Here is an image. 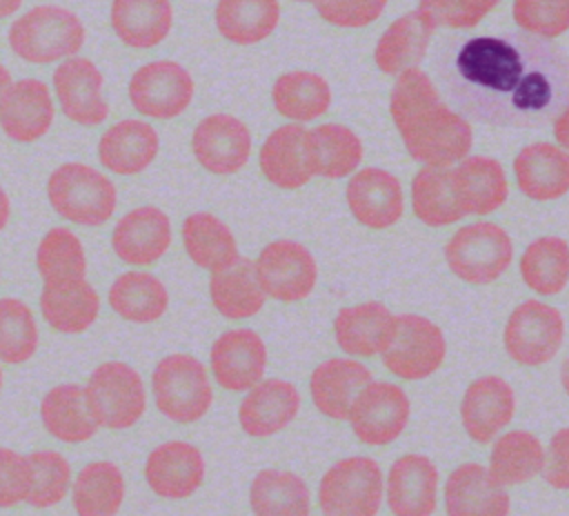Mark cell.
<instances>
[{
    "label": "cell",
    "instance_id": "obj_1",
    "mask_svg": "<svg viewBox=\"0 0 569 516\" xmlns=\"http://www.w3.org/2000/svg\"><path fill=\"white\" fill-rule=\"evenodd\" d=\"M460 76L489 91H511L520 107H540L549 98V87L542 76L522 71V58L509 42L491 36L469 40L458 58Z\"/></svg>",
    "mask_w": 569,
    "mask_h": 516
},
{
    "label": "cell",
    "instance_id": "obj_2",
    "mask_svg": "<svg viewBox=\"0 0 569 516\" xmlns=\"http://www.w3.org/2000/svg\"><path fill=\"white\" fill-rule=\"evenodd\" d=\"M84 24L67 7L38 4L9 27L11 51L31 64H51L73 58L84 47Z\"/></svg>",
    "mask_w": 569,
    "mask_h": 516
},
{
    "label": "cell",
    "instance_id": "obj_3",
    "mask_svg": "<svg viewBox=\"0 0 569 516\" xmlns=\"http://www.w3.org/2000/svg\"><path fill=\"white\" fill-rule=\"evenodd\" d=\"M151 396L167 420L178 425L198 423L213 405L209 367L187 351L167 354L151 371Z\"/></svg>",
    "mask_w": 569,
    "mask_h": 516
},
{
    "label": "cell",
    "instance_id": "obj_4",
    "mask_svg": "<svg viewBox=\"0 0 569 516\" xmlns=\"http://www.w3.org/2000/svg\"><path fill=\"white\" fill-rule=\"evenodd\" d=\"M51 209L80 227H102L118 207V189L100 169L84 162H64L47 180Z\"/></svg>",
    "mask_w": 569,
    "mask_h": 516
},
{
    "label": "cell",
    "instance_id": "obj_5",
    "mask_svg": "<svg viewBox=\"0 0 569 516\" xmlns=\"http://www.w3.org/2000/svg\"><path fill=\"white\" fill-rule=\"evenodd\" d=\"M322 516H378L385 500V474L376 458L353 454L331 463L318 480Z\"/></svg>",
    "mask_w": 569,
    "mask_h": 516
},
{
    "label": "cell",
    "instance_id": "obj_6",
    "mask_svg": "<svg viewBox=\"0 0 569 516\" xmlns=\"http://www.w3.org/2000/svg\"><path fill=\"white\" fill-rule=\"evenodd\" d=\"M513 260V240L505 227L491 220H476L458 227L445 242L449 271L469 285L498 280Z\"/></svg>",
    "mask_w": 569,
    "mask_h": 516
},
{
    "label": "cell",
    "instance_id": "obj_7",
    "mask_svg": "<svg viewBox=\"0 0 569 516\" xmlns=\"http://www.w3.org/2000/svg\"><path fill=\"white\" fill-rule=\"evenodd\" d=\"M82 391L89 411L104 429H131L147 411V385L140 371L124 360L100 363L89 374Z\"/></svg>",
    "mask_w": 569,
    "mask_h": 516
},
{
    "label": "cell",
    "instance_id": "obj_8",
    "mask_svg": "<svg viewBox=\"0 0 569 516\" xmlns=\"http://www.w3.org/2000/svg\"><path fill=\"white\" fill-rule=\"evenodd\" d=\"M447 358V338L427 316L398 314L391 338L380 354L385 369L398 380L416 383L433 376Z\"/></svg>",
    "mask_w": 569,
    "mask_h": 516
},
{
    "label": "cell",
    "instance_id": "obj_9",
    "mask_svg": "<svg viewBox=\"0 0 569 516\" xmlns=\"http://www.w3.org/2000/svg\"><path fill=\"white\" fill-rule=\"evenodd\" d=\"M398 133L407 153L422 167H453L471 153L473 145L469 120L445 102L416 116Z\"/></svg>",
    "mask_w": 569,
    "mask_h": 516
},
{
    "label": "cell",
    "instance_id": "obj_10",
    "mask_svg": "<svg viewBox=\"0 0 569 516\" xmlns=\"http://www.w3.org/2000/svg\"><path fill=\"white\" fill-rule=\"evenodd\" d=\"M562 343V311L538 298H527L516 305L502 329V347L520 367H540L551 363Z\"/></svg>",
    "mask_w": 569,
    "mask_h": 516
},
{
    "label": "cell",
    "instance_id": "obj_11",
    "mask_svg": "<svg viewBox=\"0 0 569 516\" xmlns=\"http://www.w3.org/2000/svg\"><path fill=\"white\" fill-rule=\"evenodd\" d=\"M411 418V400L407 391L391 380L367 383L347 416L353 436L367 447H387L396 443Z\"/></svg>",
    "mask_w": 569,
    "mask_h": 516
},
{
    "label": "cell",
    "instance_id": "obj_12",
    "mask_svg": "<svg viewBox=\"0 0 569 516\" xmlns=\"http://www.w3.org/2000/svg\"><path fill=\"white\" fill-rule=\"evenodd\" d=\"M253 267L264 296L278 302H300L313 294L318 282L313 254L291 238L267 242L253 260Z\"/></svg>",
    "mask_w": 569,
    "mask_h": 516
},
{
    "label": "cell",
    "instance_id": "obj_13",
    "mask_svg": "<svg viewBox=\"0 0 569 516\" xmlns=\"http://www.w3.org/2000/svg\"><path fill=\"white\" fill-rule=\"evenodd\" d=\"M129 102L151 120H171L184 113L193 100L191 73L176 60H151L129 78Z\"/></svg>",
    "mask_w": 569,
    "mask_h": 516
},
{
    "label": "cell",
    "instance_id": "obj_14",
    "mask_svg": "<svg viewBox=\"0 0 569 516\" xmlns=\"http://www.w3.org/2000/svg\"><path fill=\"white\" fill-rule=\"evenodd\" d=\"M269 351L264 338L251 327L222 331L209 349V374L229 394H244L267 374Z\"/></svg>",
    "mask_w": 569,
    "mask_h": 516
},
{
    "label": "cell",
    "instance_id": "obj_15",
    "mask_svg": "<svg viewBox=\"0 0 569 516\" xmlns=\"http://www.w3.org/2000/svg\"><path fill=\"white\" fill-rule=\"evenodd\" d=\"M516 407V391L507 378L496 374L473 378L460 398V423L467 438L489 445L511 425Z\"/></svg>",
    "mask_w": 569,
    "mask_h": 516
},
{
    "label": "cell",
    "instance_id": "obj_16",
    "mask_svg": "<svg viewBox=\"0 0 569 516\" xmlns=\"http://www.w3.org/2000/svg\"><path fill=\"white\" fill-rule=\"evenodd\" d=\"M147 487L164 500H187L204 483L207 460L189 440H164L156 445L142 467Z\"/></svg>",
    "mask_w": 569,
    "mask_h": 516
},
{
    "label": "cell",
    "instance_id": "obj_17",
    "mask_svg": "<svg viewBox=\"0 0 569 516\" xmlns=\"http://www.w3.org/2000/svg\"><path fill=\"white\" fill-rule=\"evenodd\" d=\"M438 494L440 472L427 454H402L385 474V503L393 516H433Z\"/></svg>",
    "mask_w": 569,
    "mask_h": 516
},
{
    "label": "cell",
    "instance_id": "obj_18",
    "mask_svg": "<svg viewBox=\"0 0 569 516\" xmlns=\"http://www.w3.org/2000/svg\"><path fill=\"white\" fill-rule=\"evenodd\" d=\"M300 405L302 396L291 380L264 376L242 394L238 405V425L251 438H271L296 420Z\"/></svg>",
    "mask_w": 569,
    "mask_h": 516
},
{
    "label": "cell",
    "instance_id": "obj_19",
    "mask_svg": "<svg viewBox=\"0 0 569 516\" xmlns=\"http://www.w3.org/2000/svg\"><path fill=\"white\" fill-rule=\"evenodd\" d=\"M345 200L356 218L367 229H389L405 214V191L396 173L382 167H365L349 176Z\"/></svg>",
    "mask_w": 569,
    "mask_h": 516
},
{
    "label": "cell",
    "instance_id": "obj_20",
    "mask_svg": "<svg viewBox=\"0 0 569 516\" xmlns=\"http://www.w3.org/2000/svg\"><path fill=\"white\" fill-rule=\"evenodd\" d=\"M171 242V220L156 205H140L129 209L111 229L113 254L131 267L156 265L169 251Z\"/></svg>",
    "mask_w": 569,
    "mask_h": 516
},
{
    "label": "cell",
    "instance_id": "obj_21",
    "mask_svg": "<svg viewBox=\"0 0 569 516\" xmlns=\"http://www.w3.org/2000/svg\"><path fill=\"white\" fill-rule=\"evenodd\" d=\"M191 151L209 173L231 176L249 162L251 131L231 113H211L196 125Z\"/></svg>",
    "mask_w": 569,
    "mask_h": 516
},
{
    "label": "cell",
    "instance_id": "obj_22",
    "mask_svg": "<svg viewBox=\"0 0 569 516\" xmlns=\"http://www.w3.org/2000/svg\"><path fill=\"white\" fill-rule=\"evenodd\" d=\"M102 71L89 58H67L53 69V91L62 113L80 127H98L109 116Z\"/></svg>",
    "mask_w": 569,
    "mask_h": 516
},
{
    "label": "cell",
    "instance_id": "obj_23",
    "mask_svg": "<svg viewBox=\"0 0 569 516\" xmlns=\"http://www.w3.org/2000/svg\"><path fill=\"white\" fill-rule=\"evenodd\" d=\"M53 120L56 107L49 85L38 78L11 82L0 100V129L18 145H31L44 138Z\"/></svg>",
    "mask_w": 569,
    "mask_h": 516
},
{
    "label": "cell",
    "instance_id": "obj_24",
    "mask_svg": "<svg viewBox=\"0 0 569 516\" xmlns=\"http://www.w3.org/2000/svg\"><path fill=\"white\" fill-rule=\"evenodd\" d=\"M447 516H509L511 496L496 483L487 465L460 463L442 485Z\"/></svg>",
    "mask_w": 569,
    "mask_h": 516
},
{
    "label": "cell",
    "instance_id": "obj_25",
    "mask_svg": "<svg viewBox=\"0 0 569 516\" xmlns=\"http://www.w3.org/2000/svg\"><path fill=\"white\" fill-rule=\"evenodd\" d=\"M373 380V371L358 358L331 356L320 360L309 376V394L318 414L342 423L358 391Z\"/></svg>",
    "mask_w": 569,
    "mask_h": 516
},
{
    "label": "cell",
    "instance_id": "obj_26",
    "mask_svg": "<svg viewBox=\"0 0 569 516\" xmlns=\"http://www.w3.org/2000/svg\"><path fill=\"white\" fill-rule=\"evenodd\" d=\"M393 322L396 314L380 300L349 305L333 318V338L345 356L376 358L385 351Z\"/></svg>",
    "mask_w": 569,
    "mask_h": 516
},
{
    "label": "cell",
    "instance_id": "obj_27",
    "mask_svg": "<svg viewBox=\"0 0 569 516\" xmlns=\"http://www.w3.org/2000/svg\"><path fill=\"white\" fill-rule=\"evenodd\" d=\"M513 178L525 198L558 200L569 191V151L553 142H531L513 158Z\"/></svg>",
    "mask_w": 569,
    "mask_h": 516
},
{
    "label": "cell",
    "instance_id": "obj_28",
    "mask_svg": "<svg viewBox=\"0 0 569 516\" xmlns=\"http://www.w3.org/2000/svg\"><path fill=\"white\" fill-rule=\"evenodd\" d=\"M158 151V131L140 118L118 120L98 140V160L116 176L142 173L156 160Z\"/></svg>",
    "mask_w": 569,
    "mask_h": 516
},
{
    "label": "cell",
    "instance_id": "obj_29",
    "mask_svg": "<svg viewBox=\"0 0 569 516\" xmlns=\"http://www.w3.org/2000/svg\"><path fill=\"white\" fill-rule=\"evenodd\" d=\"M451 182L465 216H489L509 198L502 165L489 156H467L451 167Z\"/></svg>",
    "mask_w": 569,
    "mask_h": 516
},
{
    "label": "cell",
    "instance_id": "obj_30",
    "mask_svg": "<svg viewBox=\"0 0 569 516\" xmlns=\"http://www.w3.org/2000/svg\"><path fill=\"white\" fill-rule=\"evenodd\" d=\"M305 156L311 176L340 180L358 171L362 162V142L347 125L322 122L305 131Z\"/></svg>",
    "mask_w": 569,
    "mask_h": 516
},
{
    "label": "cell",
    "instance_id": "obj_31",
    "mask_svg": "<svg viewBox=\"0 0 569 516\" xmlns=\"http://www.w3.org/2000/svg\"><path fill=\"white\" fill-rule=\"evenodd\" d=\"M40 423L51 438L64 445L89 443L100 429L93 414L89 411L82 385L78 383L53 385L42 396Z\"/></svg>",
    "mask_w": 569,
    "mask_h": 516
},
{
    "label": "cell",
    "instance_id": "obj_32",
    "mask_svg": "<svg viewBox=\"0 0 569 516\" xmlns=\"http://www.w3.org/2000/svg\"><path fill=\"white\" fill-rule=\"evenodd\" d=\"M109 24L129 49H153L173 27L171 0H111Z\"/></svg>",
    "mask_w": 569,
    "mask_h": 516
},
{
    "label": "cell",
    "instance_id": "obj_33",
    "mask_svg": "<svg viewBox=\"0 0 569 516\" xmlns=\"http://www.w3.org/2000/svg\"><path fill=\"white\" fill-rule=\"evenodd\" d=\"M40 314L44 322L58 334H82L100 316V294L82 278L62 285H42Z\"/></svg>",
    "mask_w": 569,
    "mask_h": 516
},
{
    "label": "cell",
    "instance_id": "obj_34",
    "mask_svg": "<svg viewBox=\"0 0 569 516\" xmlns=\"http://www.w3.org/2000/svg\"><path fill=\"white\" fill-rule=\"evenodd\" d=\"M545 445L529 429H505L491 440L489 474L507 487H518L542 474Z\"/></svg>",
    "mask_w": 569,
    "mask_h": 516
},
{
    "label": "cell",
    "instance_id": "obj_35",
    "mask_svg": "<svg viewBox=\"0 0 569 516\" xmlns=\"http://www.w3.org/2000/svg\"><path fill=\"white\" fill-rule=\"evenodd\" d=\"M180 236L189 260L209 274L220 271L240 258L231 227L211 211L189 214L182 220Z\"/></svg>",
    "mask_w": 569,
    "mask_h": 516
},
{
    "label": "cell",
    "instance_id": "obj_36",
    "mask_svg": "<svg viewBox=\"0 0 569 516\" xmlns=\"http://www.w3.org/2000/svg\"><path fill=\"white\" fill-rule=\"evenodd\" d=\"M107 302L113 314L133 325H151L169 309V291L164 282L142 269H131L111 282Z\"/></svg>",
    "mask_w": 569,
    "mask_h": 516
},
{
    "label": "cell",
    "instance_id": "obj_37",
    "mask_svg": "<svg viewBox=\"0 0 569 516\" xmlns=\"http://www.w3.org/2000/svg\"><path fill=\"white\" fill-rule=\"evenodd\" d=\"M305 127L289 122L273 129L258 153L262 176L278 189H300L313 176L305 156Z\"/></svg>",
    "mask_w": 569,
    "mask_h": 516
},
{
    "label": "cell",
    "instance_id": "obj_38",
    "mask_svg": "<svg viewBox=\"0 0 569 516\" xmlns=\"http://www.w3.org/2000/svg\"><path fill=\"white\" fill-rule=\"evenodd\" d=\"M213 309L227 320H247L262 311L267 296L258 282L251 258L240 256L233 265L213 271L209 278Z\"/></svg>",
    "mask_w": 569,
    "mask_h": 516
},
{
    "label": "cell",
    "instance_id": "obj_39",
    "mask_svg": "<svg viewBox=\"0 0 569 516\" xmlns=\"http://www.w3.org/2000/svg\"><path fill=\"white\" fill-rule=\"evenodd\" d=\"M433 31L436 29L418 9L396 18L376 42V67L387 76H398L411 67H418L427 53Z\"/></svg>",
    "mask_w": 569,
    "mask_h": 516
},
{
    "label": "cell",
    "instance_id": "obj_40",
    "mask_svg": "<svg viewBox=\"0 0 569 516\" xmlns=\"http://www.w3.org/2000/svg\"><path fill=\"white\" fill-rule=\"evenodd\" d=\"M249 507L253 516H311V492L300 474L264 467L251 478Z\"/></svg>",
    "mask_w": 569,
    "mask_h": 516
},
{
    "label": "cell",
    "instance_id": "obj_41",
    "mask_svg": "<svg viewBox=\"0 0 569 516\" xmlns=\"http://www.w3.org/2000/svg\"><path fill=\"white\" fill-rule=\"evenodd\" d=\"M127 496L122 469L113 460H91L71 483L76 516H118Z\"/></svg>",
    "mask_w": 569,
    "mask_h": 516
},
{
    "label": "cell",
    "instance_id": "obj_42",
    "mask_svg": "<svg viewBox=\"0 0 569 516\" xmlns=\"http://www.w3.org/2000/svg\"><path fill=\"white\" fill-rule=\"evenodd\" d=\"M331 87L329 82L313 71H287L276 78L271 87V102L276 111L296 122L305 125L325 116L331 107Z\"/></svg>",
    "mask_w": 569,
    "mask_h": 516
},
{
    "label": "cell",
    "instance_id": "obj_43",
    "mask_svg": "<svg viewBox=\"0 0 569 516\" xmlns=\"http://www.w3.org/2000/svg\"><path fill=\"white\" fill-rule=\"evenodd\" d=\"M218 33L240 47L267 40L280 24L278 0H218L213 11Z\"/></svg>",
    "mask_w": 569,
    "mask_h": 516
},
{
    "label": "cell",
    "instance_id": "obj_44",
    "mask_svg": "<svg viewBox=\"0 0 569 516\" xmlns=\"http://www.w3.org/2000/svg\"><path fill=\"white\" fill-rule=\"evenodd\" d=\"M525 287L549 298L569 285V242L560 236H540L531 240L518 262Z\"/></svg>",
    "mask_w": 569,
    "mask_h": 516
},
{
    "label": "cell",
    "instance_id": "obj_45",
    "mask_svg": "<svg viewBox=\"0 0 569 516\" xmlns=\"http://www.w3.org/2000/svg\"><path fill=\"white\" fill-rule=\"evenodd\" d=\"M411 209L427 227H449L465 218L453 191L451 167H422L413 176Z\"/></svg>",
    "mask_w": 569,
    "mask_h": 516
},
{
    "label": "cell",
    "instance_id": "obj_46",
    "mask_svg": "<svg viewBox=\"0 0 569 516\" xmlns=\"http://www.w3.org/2000/svg\"><path fill=\"white\" fill-rule=\"evenodd\" d=\"M36 269L42 285H62L87 278L82 240L69 227H51L36 247Z\"/></svg>",
    "mask_w": 569,
    "mask_h": 516
},
{
    "label": "cell",
    "instance_id": "obj_47",
    "mask_svg": "<svg viewBox=\"0 0 569 516\" xmlns=\"http://www.w3.org/2000/svg\"><path fill=\"white\" fill-rule=\"evenodd\" d=\"M29 463V492L27 505L49 509L60 505L71 492L73 472L64 454L56 449H36L27 454Z\"/></svg>",
    "mask_w": 569,
    "mask_h": 516
},
{
    "label": "cell",
    "instance_id": "obj_48",
    "mask_svg": "<svg viewBox=\"0 0 569 516\" xmlns=\"http://www.w3.org/2000/svg\"><path fill=\"white\" fill-rule=\"evenodd\" d=\"M40 345V329L31 307L16 298H0V363L22 365L31 360Z\"/></svg>",
    "mask_w": 569,
    "mask_h": 516
},
{
    "label": "cell",
    "instance_id": "obj_49",
    "mask_svg": "<svg viewBox=\"0 0 569 516\" xmlns=\"http://www.w3.org/2000/svg\"><path fill=\"white\" fill-rule=\"evenodd\" d=\"M440 100V93L431 78L420 69L411 67L396 76V82L389 93V113L400 131L405 125H409L416 116L425 113L427 109L436 107Z\"/></svg>",
    "mask_w": 569,
    "mask_h": 516
},
{
    "label": "cell",
    "instance_id": "obj_50",
    "mask_svg": "<svg viewBox=\"0 0 569 516\" xmlns=\"http://www.w3.org/2000/svg\"><path fill=\"white\" fill-rule=\"evenodd\" d=\"M513 22L538 38H558L569 31V0H513Z\"/></svg>",
    "mask_w": 569,
    "mask_h": 516
},
{
    "label": "cell",
    "instance_id": "obj_51",
    "mask_svg": "<svg viewBox=\"0 0 569 516\" xmlns=\"http://www.w3.org/2000/svg\"><path fill=\"white\" fill-rule=\"evenodd\" d=\"M500 0H420L418 11L433 29H471L476 27Z\"/></svg>",
    "mask_w": 569,
    "mask_h": 516
},
{
    "label": "cell",
    "instance_id": "obj_52",
    "mask_svg": "<svg viewBox=\"0 0 569 516\" xmlns=\"http://www.w3.org/2000/svg\"><path fill=\"white\" fill-rule=\"evenodd\" d=\"M389 0H318V16L340 29H362L376 22Z\"/></svg>",
    "mask_w": 569,
    "mask_h": 516
},
{
    "label": "cell",
    "instance_id": "obj_53",
    "mask_svg": "<svg viewBox=\"0 0 569 516\" xmlns=\"http://www.w3.org/2000/svg\"><path fill=\"white\" fill-rule=\"evenodd\" d=\"M29 463L27 454L0 447V509H11L27 500Z\"/></svg>",
    "mask_w": 569,
    "mask_h": 516
},
{
    "label": "cell",
    "instance_id": "obj_54",
    "mask_svg": "<svg viewBox=\"0 0 569 516\" xmlns=\"http://www.w3.org/2000/svg\"><path fill=\"white\" fill-rule=\"evenodd\" d=\"M542 478L551 489L569 492V427H560L545 445Z\"/></svg>",
    "mask_w": 569,
    "mask_h": 516
},
{
    "label": "cell",
    "instance_id": "obj_55",
    "mask_svg": "<svg viewBox=\"0 0 569 516\" xmlns=\"http://www.w3.org/2000/svg\"><path fill=\"white\" fill-rule=\"evenodd\" d=\"M553 138L558 147L569 151V105L562 109V113L553 122Z\"/></svg>",
    "mask_w": 569,
    "mask_h": 516
},
{
    "label": "cell",
    "instance_id": "obj_56",
    "mask_svg": "<svg viewBox=\"0 0 569 516\" xmlns=\"http://www.w3.org/2000/svg\"><path fill=\"white\" fill-rule=\"evenodd\" d=\"M9 218H11V200L4 187L0 185V231H4V227L9 225Z\"/></svg>",
    "mask_w": 569,
    "mask_h": 516
},
{
    "label": "cell",
    "instance_id": "obj_57",
    "mask_svg": "<svg viewBox=\"0 0 569 516\" xmlns=\"http://www.w3.org/2000/svg\"><path fill=\"white\" fill-rule=\"evenodd\" d=\"M22 7V0H0V18L13 16Z\"/></svg>",
    "mask_w": 569,
    "mask_h": 516
},
{
    "label": "cell",
    "instance_id": "obj_58",
    "mask_svg": "<svg viewBox=\"0 0 569 516\" xmlns=\"http://www.w3.org/2000/svg\"><path fill=\"white\" fill-rule=\"evenodd\" d=\"M560 385H562V391L567 394V398H569V356L562 360V365H560Z\"/></svg>",
    "mask_w": 569,
    "mask_h": 516
},
{
    "label": "cell",
    "instance_id": "obj_59",
    "mask_svg": "<svg viewBox=\"0 0 569 516\" xmlns=\"http://www.w3.org/2000/svg\"><path fill=\"white\" fill-rule=\"evenodd\" d=\"M13 80H11V73H9V69L0 62V100H2V96H4V91L9 89V85H11Z\"/></svg>",
    "mask_w": 569,
    "mask_h": 516
},
{
    "label": "cell",
    "instance_id": "obj_60",
    "mask_svg": "<svg viewBox=\"0 0 569 516\" xmlns=\"http://www.w3.org/2000/svg\"><path fill=\"white\" fill-rule=\"evenodd\" d=\"M2 387H4V371H2V363H0V394H2Z\"/></svg>",
    "mask_w": 569,
    "mask_h": 516
},
{
    "label": "cell",
    "instance_id": "obj_61",
    "mask_svg": "<svg viewBox=\"0 0 569 516\" xmlns=\"http://www.w3.org/2000/svg\"><path fill=\"white\" fill-rule=\"evenodd\" d=\"M293 2H313V4H316L318 0H293Z\"/></svg>",
    "mask_w": 569,
    "mask_h": 516
}]
</instances>
